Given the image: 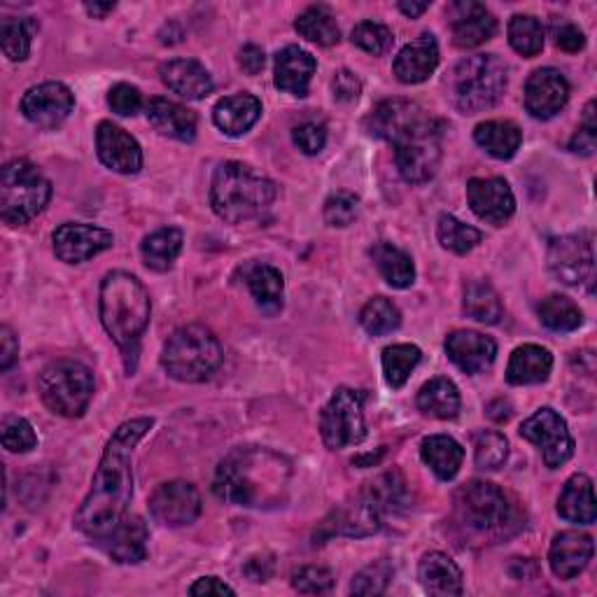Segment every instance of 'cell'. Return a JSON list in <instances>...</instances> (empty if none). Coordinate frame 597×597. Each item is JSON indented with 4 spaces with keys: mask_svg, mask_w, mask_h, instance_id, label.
<instances>
[{
    "mask_svg": "<svg viewBox=\"0 0 597 597\" xmlns=\"http://www.w3.org/2000/svg\"><path fill=\"white\" fill-rule=\"evenodd\" d=\"M152 428V418H134L110 436L92 481V491L75 514V527L82 535L103 539L126 516L131 497H134V451Z\"/></svg>",
    "mask_w": 597,
    "mask_h": 597,
    "instance_id": "6da1fadb",
    "label": "cell"
},
{
    "mask_svg": "<svg viewBox=\"0 0 597 597\" xmlns=\"http://www.w3.org/2000/svg\"><path fill=\"white\" fill-rule=\"evenodd\" d=\"M292 467L269 449H238L229 453L215 472V495L238 506H280L290 488Z\"/></svg>",
    "mask_w": 597,
    "mask_h": 597,
    "instance_id": "7a4b0ae2",
    "label": "cell"
},
{
    "mask_svg": "<svg viewBox=\"0 0 597 597\" xmlns=\"http://www.w3.org/2000/svg\"><path fill=\"white\" fill-rule=\"evenodd\" d=\"M152 301L145 285L126 271L107 274L101 282V322L124 356L126 371L138 364L141 339L150 325Z\"/></svg>",
    "mask_w": 597,
    "mask_h": 597,
    "instance_id": "3957f363",
    "label": "cell"
},
{
    "mask_svg": "<svg viewBox=\"0 0 597 597\" xmlns=\"http://www.w3.org/2000/svg\"><path fill=\"white\" fill-rule=\"evenodd\" d=\"M276 202V185L253 166L240 162L219 164L210 185V206L229 225L261 217Z\"/></svg>",
    "mask_w": 597,
    "mask_h": 597,
    "instance_id": "277c9868",
    "label": "cell"
},
{
    "mask_svg": "<svg viewBox=\"0 0 597 597\" xmlns=\"http://www.w3.org/2000/svg\"><path fill=\"white\" fill-rule=\"evenodd\" d=\"M223 362V343L204 325H187L173 331L162 352V367L181 383H204Z\"/></svg>",
    "mask_w": 597,
    "mask_h": 597,
    "instance_id": "5b68a950",
    "label": "cell"
},
{
    "mask_svg": "<svg viewBox=\"0 0 597 597\" xmlns=\"http://www.w3.org/2000/svg\"><path fill=\"white\" fill-rule=\"evenodd\" d=\"M506 82L508 71L495 54L462 59L446 80L451 101L462 115H476L493 107L506 92Z\"/></svg>",
    "mask_w": 597,
    "mask_h": 597,
    "instance_id": "8992f818",
    "label": "cell"
},
{
    "mask_svg": "<svg viewBox=\"0 0 597 597\" xmlns=\"http://www.w3.org/2000/svg\"><path fill=\"white\" fill-rule=\"evenodd\" d=\"M52 198V185L27 159H14L0 173V217L10 227H19L38 217Z\"/></svg>",
    "mask_w": 597,
    "mask_h": 597,
    "instance_id": "52a82bcc",
    "label": "cell"
},
{
    "mask_svg": "<svg viewBox=\"0 0 597 597\" xmlns=\"http://www.w3.org/2000/svg\"><path fill=\"white\" fill-rule=\"evenodd\" d=\"M390 143H394V159L402 178L411 185H423L434 178L441 164L444 124L423 113L404 131H400Z\"/></svg>",
    "mask_w": 597,
    "mask_h": 597,
    "instance_id": "ba28073f",
    "label": "cell"
},
{
    "mask_svg": "<svg viewBox=\"0 0 597 597\" xmlns=\"http://www.w3.org/2000/svg\"><path fill=\"white\" fill-rule=\"evenodd\" d=\"M42 402L63 418H80L94 397V373L78 360H56L38 379Z\"/></svg>",
    "mask_w": 597,
    "mask_h": 597,
    "instance_id": "9c48e42d",
    "label": "cell"
},
{
    "mask_svg": "<svg viewBox=\"0 0 597 597\" xmlns=\"http://www.w3.org/2000/svg\"><path fill=\"white\" fill-rule=\"evenodd\" d=\"M455 512L460 523L478 535H502L516 521L514 504L488 481L464 483L455 495Z\"/></svg>",
    "mask_w": 597,
    "mask_h": 597,
    "instance_id": "30bf717a",
    "label": "cell"
},
{
    "mask_svg": "<svg viewBox=\"0 0 597 597\" xmlns=\"http://www.w3.org/2000/svg\"><path fill=\"white\" fill-rule=\"evenodd\" d=\"M364 400V390L352 388H339L331 394L329 404L320 415V432L329 451H341L346 446L362 444L367 436Z\"/></svg>",
    "mask_w": 597,
    "mask_h": 597,
    "instance_id": "8fae6325",
    "label": "cell"
},
{
    "mask_svg": "<svg viewBox=\"0 0 597 597\" xmlns=\"http://www.w3.org/2000/svg\"><path fill=\"white\" fill-rule=\"evenodd\" d=\"M548 271L569 287L590 285L595 278L593 234L581 231L553 238L548 246Z\"/></svg>",
    "mask_w": 597,
    "mask_h": 597,
    "instance_id": "7c38bea8",
    "label": "cell"
},
{
    "mask_svg": "<svg viewBox=\"0 0 597 597\" xmlns=\"http://www.w3.org/2000/svg\"><path fill=\"white\" fill-rule=\"evenodd\" d=\"M521 436L542 451L546 467L558 470L574 455V439L567 430L565 418L548 406L529 415L521 425Z\"/></svg>",
    "mask_w": 597,
    "mask_h": 597,
    "instance_id": "4fadbf2b",
    "label": "cell"
},
{
    "mask_svg": "<svg viewBox=\"0 0 597 597\" xmlns=\"http://www.w3.org/2000/svg\"><path fill=\"white\" fill-rule=\"evenodd\" d=\"M150 514L154 521L168 527L192 525L202 516V495L187 481L162 483L150 497Z\"/></svg>",
    "mask_w": 597,
    "mask_h": 597,
    "instance_id": "5bb4252c",
    "label": "cell"
},
{
    "mask_svg": "<svg viewBox=\"0 0 597 597\" xmlns=\"http://www.w3.org/2000/svg\"><path fill=\"white\" fill-rule=\"evenodd\" d=\"M75 96L63 82H42L21 99V113L40 128H56L71 117Z\"/></svg>",
    "mask_w": 597,
    "mask_h": 597,
    "instance_id": "9a60e30c",
    "label": "cell"
},
{
    "mask_svg": "<svg viewBox=\"0 0 597 597\" xmlns=\"http://www.w3.org/2000/svg\"><path fill=\"white\" fill-rule=\"evenodd\" d=\"M54 253L65 264H82L96 257L99 253L113 248L115 236L107 229L82 225V223H65L54 234Z\"/></svg>",
    "mask_w": 597,
    "mask_h": 597,
    "instance_id": "2e32d148",
    "label": "cell"
},
{
    "mask_svg": "<svg viewBox=\"0 0 597 597\" xmlns=\"http://www.w3.org/2000/svg\"><path fill=\"white\" fill-rule=\"evenodd\" d=\"M569 101V82L556 69H539L525 82V110L535 120L556 117Z\"/></svg>",
    "mask_w": 597,
    "mask_h": 597,
    "instance_id": "e0dca14e",
    "label": "cell"
},
{
    "mask_svg": "<svg viewBox=\"0 0 597 597\" xmlns=\"http://www.w3.org/2000/svg\"><path fill=\"white\" fill-rule=\"evenodd\" d=\"M467 198L474 215L488 225H504L516 213V196L502 178H472Z\"/></svg>",
    "mask_w": 597,
    "mask_h": 597,
    "instance_id": "ac0fdd59",
    "label": "cell"
},
{
    "mask_svg": "<svg viewBox=\"0 0 597 597\" xmlns=\"http://www.w3.org/2000/svg\"><path fill=\"white\" fill-rule=\"evenodd\" d=\"M99 159L115 173L134 175L143 168V150L138 141L113 122H101L96 128Z\"/></svg>",
    "mask_w": 597,
    "mask_h": 597,
    "instance_id": "d6986e66",
    "label": "cell"
},
{
    "mask_svg": "<svg viewBox=\"0 0 597 597\" xmlns=\"http://www.w3.org/2000/svg\"><path fill=\"white\" fill-rule=\"evenodd\" d=\"M449 360L464 373H481L495 362L497 343L472 329H457L446 339Z\"/></svg>",
    "mask_w": 597,
    "mask_h": 597,
    "instance_id": "ffe728a7",
    "label": "cell"
},
{
    "mask_svg": "<svg viewBox=\"0 0 597 597\" xmlns=\"http://www.w3.org/2000/svg\"><path fill=\"white\" fill-rule=\"evenodd\" d=\"M593 537L586 533H577V529H567V533L556 535L548 550V563L556 577L569 581L588 567L593 558Z\"/></svg>",
    "mask_w": 597,
    "mask_h": 597,
    "instance_id": "44dd1931",
    "label": "cell"
},
{
    "mask_svg": "<svg viewBox=\"0 0 597 597\" xmlns=\"http://www.w3.org/2000/svg\"><path fill=\"white\" fill-rule=\"evenodd\" d=\"M159 75L173 94L187 101H202L213 92V78L206 71V65L196 59L166 61L159 69Z\"/></svg>",
    "mask_w": 597,
    "mask_h": 597,
    "instance_id": "7402d4cb",
    "label": "cell"
},
{
    "mask_svg": "<svg viewBox=\"0 0 597 597\" xmlns=\"http://www.w3.org/2000/svg\"><path fill=\"white\" fill-rule=\"evenodd\" d=\"M453 14V42L462 50H472L488 42L497 31V19L481 3H455Z\"/></svg>",
    "mask_w": 597,
    "mask_h": 597,
    "instance_id": "603a6c76",
    "label": "cell"
},
{
    "mask_svg": "<svg viewBox=\"0 0 597 597\" xmlns=\"http://www.w3.org/2000/svg\"><path fill=\"white\" fill-rule=\"evenodd\" d=\"M439 65V45L432 33H423L397 54L394 59V75L404 84L425 82Z\"/></svg>",
    "mask_w": 597,
    "mask_h": 597,
    "instance_id": "cb8c5ba5",
    "label": "cell"
},
{
    "mask_svg": "<svg viewBox=\"0 0 597 597\" xmlns=\"http://www.w3.org/2000/svg\"><path fill=\"white\" fill-rule=\"evenodd\" d=\"M318 61L311 52H306L297 45L285 48L276 54V86L285 94L308 96V84L313 80Z\"/></svg>",
    "mask_w": 597,
    "mask_h": 597,
    "instance_id": "d4e9b609",
    "label": "cell"
},
{
    "mask_svg": "<svg viewBox=\"0 0 597 597\" xmlns=\"http://www.w3.org/2000/svg\"><path fill=\"white\" fill-rule=\"evenodd\" d=\"M147 525L141 516H124L120 525L103 537L107 556L122 565H136L147 558Z\"/></svg>",
    "mask_w": 597,
    "mask_h": 597,
    "instance_id": "484cf974",
    "label": "cell"
},
{
    "mask_svg": "<svg viewBox=\"0 0 597 597\" xmlns=\"http://www.w3.org/2000/svg\"><path fill=\"white\" fill-rule=\"evenodd\" d=\"M147 120L162 136L192 143L196 138V115L185 105L168 99H152L147 103Z\"/></svg>",
    "mask_w": 597,
    "mask_h": 597,
    "instance_id": "4316f807",
    "label": "cell"
},
{
    "mask_svg": "<svg viewBox=\"0 0 597 597\" xmlns=\"http://www.w3.org/2000/svg\"><path fill=\"white\" fill-rule=\"evenodd\" d=\"M259 117H261V103L253 94L227 96L223 101H217L213 110L215 126L231 138L248 134Z\"/></svg>",
    "mask_w": 597,
    "mask_h": 597,
    "instance_id": "83f0119b",
    "label": "cell"
},
{
    "mask_svg": "<svg viewBox=\"0 0 597 597\" xmlns=\"http://www.w3.org/2000/svg\"><path fill=\"white\" fill-rule=\"evenodd\" d=\"M550 369V350L535 343H525L512 352V360H508L506 367V381L512 385H537L548 381Z\"/></svg>",
    "mask_w": 597,
    "mask_h": 597,
    "instance_id": "f1b7e54d",
    "label": "cell"
},
{
    "mask_svg": "<svg viewBox=\"0 0 597 597\" xmlns=\"http://www.w3.org/2000/svg\"><path fill=\"white\" fill-rule=\"evenodd\" d=\"M425 110H420V105L411 101H383L373 107V113L367 117V131L375 138L392 141L400 131H404L415 117L423 115Z\"/></svg>",
    "mask_w": 597,
    "mask_h": 597,
    "instance_id": "f546056e",
    "label": "cell"
},
{
    "mask_svg": "<svg viewBox=\"0 0 597 597\" xmlns=\"http://www.w3.org/2000/svg\"><path fill=\"white\" fill-rule=\"evenodd\" d=\"M418 579L430 595H462V572L446 553H428L418 565Z\"/></svg>",
    "mask_w": 597,
    "mask_h": 597,
    "instance_id": "4dcf8cb0",
    "label": "cell"
},
{
    "mask_svg": "<svg viewBox=\"0 0 597 597\" xmlns=\"http://www.w3.org/2000/svg\"><path fill=\"white\" fill-rule=\"evenodd\" d=\"M243 276H246V285L250 287L253 299L257 301L261 311L276 316L282 308L285 295L282 274L276 267H271V264H248Z\"/></svg>",
    "mask_w": 597,
    "mask_h": 597,
    "instance_id": "1f68e13d",
    "label": "cell"
},
{
    "mask_svg": "<svg viewBox=\"0 0 597 597\" xmlns=\"http://www.w3.org/2000/svg\"><path fill=\"white\" fill-rule=\"evenodd\" d=\"M558 514L579 525L595 523V495H593V481L586 474H574L558 497Z\"/></svg>",
    "mask_w": 597,
    "mask_h": 597,
    "instance_id": "d6a6232c",
    "label": "cell"
},
{
    "mask_svg": "<svg viewBox=\"0 0 597 597\" xmlns=\"http://www.w3.org/2000/svg\"><path fill=\"white\" fill-rule=\"evenodd\" d=\"M474 141L495 159H512L523 143V131L516 122L491 120L476 126Z\"/></svg>",
    "mask_w": 597,
    "mask_h": 597,
    "instance_id": "836d02e7",
    "label": "cell"
},
{
    "mask_svg": "<svg viewBox=\"0 0 597 597\" xmlns=\"http://www.w3.org/2000/svg\"><path fill=\"white\" fill-rule=\"evenodd\" d=\"M420 457H423V462L441 481H451L457 476L462 467L464 451L453 436L434 434L423 441V446H420Z\"/></svg>",
    "mask_w": 597,
    "mask_h": 597,
    "instance_id": "e575fe53",
    "label": "cell"
},
{
    "mask_svg": "<svg viewBox=\"0 0 597 597\" xmlns=\"http://www.w3.org/2000/svg\"><path fill=\"white\" fill-rule=\"evenodd\" d=\"M371 259L383 280L397 290H406L415 280V264L409 253L392 246V243H375L371 248Z\"/></svg>",
    "mask_w": 597,
    "mask_h": 597,
    "instance_id": "d590c367",
    "label": "cell"
},
{
    "mask_svg": "<svg viewBox=\"0 0 597 597\" xmlns=\"http://www.w3.org/2000/svg\"><path fill=\"white\" fill-rule=\"evenodd\" d=\"M460 404L457 385L446 375L428 381L418 392V409L439 420H453L460 413Z\"/></svg>",
    "mask_w": 597,
    "mask_h": 597,
    "instance_id": "8d00e7d4",
    "label": "cell"
},
{
    "mask_svg": "<svg viewBox=\"0 0 597 597\" xmlns=\"http://www.w3.org/2000/svg\"><path fill=\"white\" fill-rule=\"evenodd\" d=\"M181 250H183V231L175 227H166V229L150 234L141 246L145 267L159 274L173 267V261L178 259Z\"/></svg>",
    "mask_w": 597,
    "mask_h": 597,
    "instance_id": "74e56055",
    "label": "cell"
},
{
    "mask_svg": "<svg viewBox=\"0 0 597 597\" xmlns=\"http://www.w3.org/2000/svg\"><path fill=\"white\" fill-rule=\"evenodd\" d=\"M462 308L467 318L483 325H497L504 313L500 295L495 292V287L485 280H472L470 285H464Z\"/></svg>",
    "mask_w": 597,
    "mask_h": 597,
    "instance_id": "f35d334b",
    "label": "cell"
},
{
    "mask_svg": "<svg viewBox=\"0 0 597 597\" xmlns=\"http://www.w3.org/2000/svg\"><path fill=\"white\" fill-rule=\"evenodd\" d=\"M295 29L301 38H306L308 42H316V45H322V48L337 45V42L341 40L337 19L325 6H313L306 12H301L299 19L295 21Z\"/></svg>",
    "mask_w": 597,
    "mask_h": 597,
    "instance_id": "ab89813d",
    "label": "cell"
},
{
    "mask_svg": "<svg viewBox=\"0 0 597 597\" xmlns=\"http://www.w3.org/2000/svg\"><path fill=\"white\" fill-rule=\"evenodd\" d=\"M404 478L397 472H388L383 476H379L375 481L367 483L364 488V497L369 500V504L379 512V516L383 518L385 514H394L400 512V508L406 506V488H404Z\"/></svg>",
    "mask_w": 597,
    "mask_h": 597,
    "instance_id": "60d3db41",
    "label": "cell"
},
{
    "mask_svg": "<svg viewBox=\"0 0 597 597\" xmlns=\"http://www.w3.org/2000/svg\"><path fill=\"white\" fill-rule=\"evenodd\" d=\"M537 313H539V320L544 327H548L550 331H560V334H565V331L579 329L584 322L581 308L574 303L569 297H563V295H550V297L542 299Z\"/></svg>",
    "mask_w": 597,
    "mask_h": 597,
    "instance_id": "b9f144b4",
    "label": "cell"
},
{
    "mask_svg": "<svg viewBox=\"0 0 597 597\" xmlns=\"http://www.w3.org/2000/svg\"><path fill=\"white\" fill-rule=\"evenodd\" d=\"M38 31L35 19L8 17L0 21V45L10 61H27L31 54V40Z\"/></svg>",
    "mask_w": 597,
    "mask_h": 597,
    "instance_id": "7bdbcfd3",
    "label": "cell"
},
{
    "mask_svg": "<svg viewBox=\"0 0 597 597\" xmlns=\"http://www.w3.org/2000/svg\"><path fill=\"white\" fill-rule=\"evenodd\" d=\"M423 352L413 343H394L383 350V373L385 383L394 390H400L406 381L411 371L418 367Z\"/></svg>",
    "mask_w": 597,
    "mask_h": 597,
    "instance_id": "ee69618b",
    "label": "cell"
},
{
    "mask_svg": "<svg viewBox=\"0 0 597 597\" xmlns=\"http://www.w3.org/2000/svg\"><path fill=\"white\" fill-rule=\"evenodd\" d=\"M508 42L512 48L525 56L533 59L544 50V27L542 21L529 14H516L508 21Z\"/></svg>",
    "mask_w": 597,
    "mask_h": 597,
    "instance_id": "f6af8a7d",
    "label": "cell"
},
{
    "mask_svg": "<svg viewBox=\"0 0 597 597\" xmlns=\"http://www.w3.org/2000/svg\"><path fill=\"white\" fill-rule=\"evenodd\" d=\"M436 236H439L441 246H444L451 253H455V255L472 253L481 243V238H483V234L478 229L460 223V219L453 217V215H441L439 217Z\"/></svg>",
    "mask_w": 597,
    "mask_h": 597,
    "instance_id": "bcb514c9",
    "label": "cell"
},
{
    "mask_svg": "<svg viewBox=\"0 0 597 597\" xmlns=\"http://www.w3.org/2000/svg\"><path fill=\"white\" fill-rule=\"evenodd\" d=\"M360 322L371 337H385V334H390V331L400 329L402 313L390 299L373 297L364 303L362 313H360Z\"/></svg>",
    "mask_w": 597,
    "mask_h": 597,
    "instance_id": "7dc6e473",
    "label": "cell"
},
{
    "mask_svg": "<svg viewBox=\"0 0 597 597\" xmlns=\"http://www.w3.org/2000/svg\"><path fill=\"white\" fill-rule=\"evenodd\" d=\"M508 457V441L500 432H481L474 439V460L483 472H495Z\"/></svg>",
    "mask_w": 597,
    "mask_h": 597,
    "instance_id": "c3c4849f",
    "label": "cell"
},
{
    "mask_svg": "<svg viewBox=\"0 0 597 597\" xmlns=\"http://www.w3.org/2000/svg\"><path fill=\"white\" fill-rule=\"evenodd\" d=\"M392 579V565L388 560H375L364 567L350 584L352 595H383Z\"/></svg>",
    "mask_w": 597,
    "mask_h": 597,
    "instance_id": "681fc988",
    "label": "cell"
},
{
    "mask_svg": "<svg viewBox=\"0 0 597 597\" xmlns=\"http://www.w3.org/2000/svg\"><path fill=\"white\" fill-rule=\"evenodd\" d=\"M394 42V35L388 27L375 24V21H362L356 29H352V45H358L360 50L379 56L390 50Z\"/></svg>",
    "mask_w": 597,
    "mask_h": 597,
    "instance_id": "f907efd6",
    "label": "cell"
},
{
    "mask_svg": "<svg viewBox=\"0 0 597 597\" xmlns=\"http://www.w3.org/2000/svg\"><path fill=\"white\" fill-rule=\"evenodd\" d=\"M0 434H3V446L10 453H29L38 446V436L27 418L8 415L3 420V432Z\"/></svg>",
    "mask_w": 597,
    "mask_h": 597,
    "instance_id": "816d5d0a",
    "label": "cell"
},
{
    "mask_svg": "<svg viewBox=\"0 0 597 597\" xmlns=\"http://www.w3.org/2000/svg\"><path fill=\"white\" fill-rule=\"evenodd\" d=\"M360 202L356 194L348 192H337L331 194L325 202V223L329 227H348L352 225V219L358 217Z\"/></svg>",
    "mask_w": 597,
    "mask_h": 597,
    "instance_id": "f5cc1de1",
    "label": "cell"
},
{
    "mask_svg": "<svg viewBox=\"0 0 597 597\" xmlns=\"http://www.w3.org/2000/svg\"><path fill=\"white\" fill-rule=\"evenodd\" d=\"M292 586L303 595H322L334 586V577H331V572L325 567L308 565L292 574Z\"/></svg>",
    "mask_w": 597,
    "mask_h": 597,
    "instance_id": "db71d44e",
    "label": "cell"
},
{
    "mask_svg": "<svg viewBox=\"0 0 597 597\" xmlns=\"http://www.w3.org/2000/svg\"><path fill=\"white\" fill-rule=\"evenodd\" d=\"M107 103H110V107L115 110L117 115L134 117L138 110L143 107V94L138 92V86L120 82V84L113 86V90H110Z\"/></svg>",
    "mask_w": 597,
    "mask_h": 597,
    "instance_id": "11a10c76",
    "label": "cell"
},
{
    "mask_svg": "<svg viewBox=\"0 0 597 597\" xmlns=\"http://www.w3.org/2000/svg\"><path fill=\"white\" fill-rule=\"evenodd\" d=\"M292 138L303 154H320L327 143V131L322 124L306 122L292 131Z\"/></svg>",
    "mask_w": 597,
    "mask_h": 597,
    "instance_id": "9f6ffc18",
    "label": "cell"
},
{
    "mask_svg": "<svg viewBox=\"0 0 597 597\" xmlns=\"http://www.w3.org/2000/svg\"><path fill=\"white\" fill-rule=\"evenodd\" d=\"M595 141H597V126H595V101H590L584 110V122L579 126L577 134H574L569 150L577 154H590L595 150Z\"/></svg>",
    "mask_w": 597,
    "mask_h": 597,
    "instance_id": "6f0895ef",
    "label": "cell"
},
{
    "mask_svg": "<svg viewBox=\"0 0 597 597\" xmlns=\"http://www.w3.org/2000/svg\"><path fill=\"white\" fill-rule=\"evenodd\" d=\"M331 90H334V99L341 103H356L362 94V82L356 73L350 71H339L334 82H331Z\"/></svg>",
    "mask_w": 597,
    "mask_h": 597,
    "instance_id": "680465c9",
    "label": "cell"
},
{
    "mask_svg": "<svg viewBox=\"0 0 597 597\" xmlns=\"http://www.w3.org/2000/svg\"><path fill=\"white\" fill-rule=\"evenodd\" d=\"M556 45L563 50V52H581L584 45H586V38H584V31L579 27L574 24H560L556 29Z\"/></svg>",
    "mask_w": 597,
    "mask_h": 597,
    "instance_id": "91938a15",
    "label": "cell"
},
{
    "mask_svg": "<svg viewBox=\"0 0 597 597\" xmlns=\"http://www.w3.org/2000/svg\"><path fill=\"white\" fill-rule=\"evenodd\" d=\"M17 356H19V341L14 337V331L8 325H3L0 327V369L8 371L14 364Z\"/></svg>",
    "mask_w": 597,
    "mask_h": 597,
    "instance_id": "94428289",
    "label": "cell"
},
{
    "mask_svg": "<svg viewBox=\"0 0 597 597\" xmlns=\"http://www.w3.org/2000/svg\"><path fill=\"white\" fill-rule=\"evenodd\" d=\"M238 63L240 69L246 71L248 75H259L264 63H267V56H264V50L257 45H246L238 52Z\"/></svg>",
    "mask_w": 597,
    "mask_h": 597,
    "instance_id": "6125c7cd",
    "label": "cell"
},
{
    "mask_svg": "<svg viewBox=\"0 0 597 597\" xmlns=\"http://www.w3.org/2000/svg\"><path fill=\"white\" fill-rule=\"evenodd\" d=\"M192 595H236V590L231 586H227L225 581H219L217 577H204L198 579L192 588Z\"/></svg>",
    "mask_w": 597,
    "mask_h": 597,
    "instance_id": "be15d7a7",
    "label": "cell"
},
{
    "mask_svg": "<svg viewBox=\"0 0 597 597\" xmlns=\"http://www.w3.org/2000/svg\"><path fill=\"white\" fill-rule=\"evenodd\" d=\"M84 10L90 12L92 17H96V19H103L105 14H110L115 10V3H86Z\"/></svg>",
    "mask_w": 597,
    "mask_h": 597,
    "instance_id": "e7e4bbea",
    "label": "cell"
},
{
    "mask_svg": "<svg viewBox=\"0 0 597 597\" xmlns=\"http://www.w3.org/2000/svg\"><path fill=\"white\" fill-rule=\"evenodd\" d=\"M428 8H430V3H400V10L406 17H411V19H415V17H420L423 12H428Z\"/></svg>",
    "mask_w": 597,
    "mask_h": 597,
    "instance_id": "03108f58",
    "label": "cell"
}]
</instances>
